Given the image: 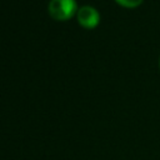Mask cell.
Segmentation results:
<instances>
[{"label":"cell","mask_w":160,"mask_h":160,"mask_svg":"<svg viewBox=\"0 0 160 160\" xmlns=\"http://www.w3.org/2000/svg\"><path fill=\"white\" fill-rule=\"evenodd\" d=\"M48 10L52 19L65 21L78 12V5L75 0H51Z\"/></svg>","instance_id":"1"},{"label":"cell","mask_w":160,"mask_h":160,"mask_svg":"<svg viewBox=\"0 0 160 160\" xmlns=\"http://www.w3.org/2000/svg\"><path fill=\"white\" fill-rule=\"evenodd\" d=\"M76 18H78L79 24L85 29H94L98 26L100 21V15L98 10L89 5L80 8L76 12Z\"/></svg>","instance_id":"2"},{"label":"cell","mask_w":160,"mask_h":160,"mask_svg":"<svg viewBox=\"0 0 160 160\" xmlns=\"http://www.w3.org/2000/svg\"><path fill=\"white\" fill-rule=\"evenodd\" d=\"M119 5L124 6V8H128V9H134V8H138L142 4L144 0H115Z\"/></svg>","instance_id":"3"},{"label":"cell","mask_w":160,"mask_h":160,"mask_svg":"<svg viewBox=\"0 0 160 160\" xmlns=\"http://www.w3.org/2000/svg\"><path fill=\"white\" fill-rule=\"evenodd\" d=\"M159 68H160V58H159Z\"/></svg>","instance_id":"4"}]
</instances>
